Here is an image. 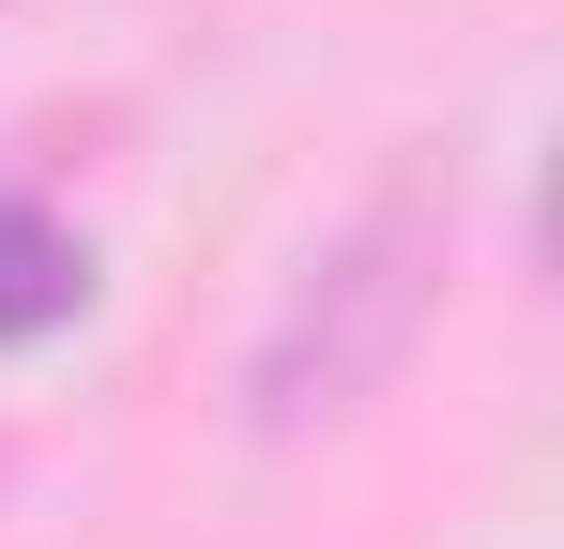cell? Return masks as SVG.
Returning a JSON list of instances; mask_svg holds the SVG:
<instances>
[{"mask_svg":"<svg viewBox=\"0 0 564 549\" xmlns=\"http://www.w3.org/2000/svg\"><path fill=\"white\" fill-rule=\"evenodd\" d=\"M427 290H443V214H427V198H367L321 260L290 274L275 336H260V428H321V412H351L381 366L412 352Z\"/></svg>","mask_w":564,"mask_h":549,"instance_id":"cell-1","label":"cell"},{"mask_svg":"<svg viewBox=\"0 0 564 549\" xmlns=\"http://www.w3.org/2000/svg\"><path fill=\"white\" fill-rule=\"evenodd\" d=\"M77 290H93L77 229H62V214H31V198H0V336H46V321H77Z\"/></svg>","mask_w":564,"mask_h":549,"instance_id":"cell-2","label":"cell"}]
</instances>
